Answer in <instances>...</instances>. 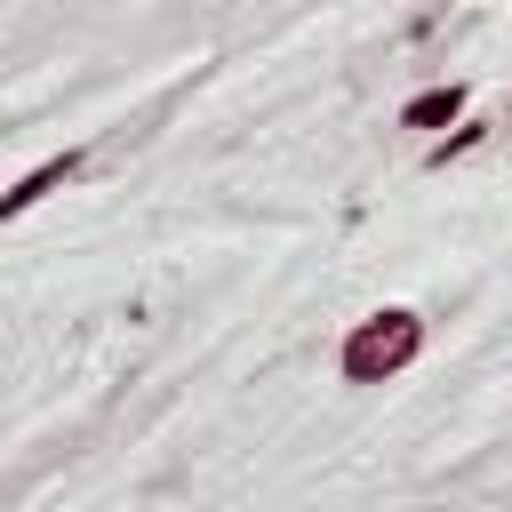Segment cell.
<instances>
[{
	"label": "cell",
	"instance_id": "1",
	"mask_svg": "<svg viewBox=\"0 0 512 512\" xmlns=\"http://www.w3.org/2000/svg\"><path fill=\"white\" fill-rule=\"evenodd\" d=\"M416 352H424V320H416V312H376V320H360V328L344 336V376H352V384H384V376H400Z\"/></svg>",
	"mask_w": 512,
	"mask_h": 512
},
{
	"label": "cell",
	"instance_id": "2",
	"mask_svg": "<svg viewBox=\"0 0 512 512\" xmlns=\"http://www.w3.org/2000/svg\"><path fill=\"white\" fill-rule=\"evenodd\" d=\"M72 176H80V152H56V160H40L32 176H16V184L0 192V224H8V216H24V208H40V200H48L56 184H72Z\"/></svg>",
	"mask_w": 512,
	"mask_h": 512
},
{
	"label": "cell",
	"instance_id": "3",
	"mask_svg": "<svg viewBox=\"0 0 512 512\" xmlns=\"http://www.w3.org/2000/svg\"><path fill=\"white\" fill-rule=\"evenodd\" d=\"M456 112H464V88L448 80V88H424V96H408V112H400V120H408V128H448Z\"/></svg>",
	"mask_w": 512,
	"mask_h": 512
},
{
	"label": "cell",
	"instance_id": "4",
	"mask_svg": "<svg viewBox=\"0 0 512 512\" xmlns=\"http://www.w3.org/2000/svg\"><path fill=\"white\" fill-rule=\"evenodd\" d=\"M472 144H480V128H456L448 144H432V168H448V160H456V152H472Z\"/></svg>",
	"mask_w": 512,
	"mask_h": 512
}]
</instances>
